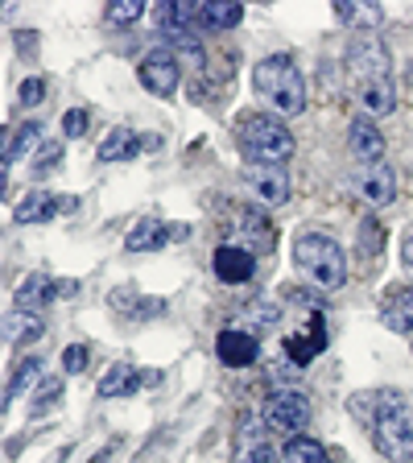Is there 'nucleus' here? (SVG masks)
I'll return each instance as SVG.
<instances>
[{"instance_id": "14", "label": "nucleus", "mask_w": 413, "mask_h": 463, "mask_svg": "<svg viewBox=\"0 0 413 463\" xmlns=\"http://www.w3.org/2000/svg\"><path fill=\"white\" fill-rule=\"evenodd\" d=\"M380 318L385 327L397 331V335H409L413 331V286H393L380 302Z\"/></svg>"}, {"instance_id": "20", "label": "nucleus", "mask_w": 413, "mask_h": 463, "mask_svg": "<svg viewBox=\"0 0 413 463\" xmlns=\"http://www.w3.org/2000/svg\"><path fill=\"white\" fill-rule=\"evenodd\" d=\"M141 149H145V141L133 128H116V133H108L104 145H99V162H133Z\"/></svg>"}, {"instance_id": "4", "label": "nucleus", "mask_w": 413, "mask_h": 463, "mask_svg": "<svg viewBox=\"0 0 413 463\" xmlns=\"http://www.w3.org/2000/svg\"><path fill=\"white\" fill-rule=\"evenodd\" d=\"M294 265L323 289H339L347 281V252L331 241L327 232H302L294 241Z\"/></svg>"}, {"instance_id": "30", "label": "nucleus", "mask_w": 413, "mask_h": 463, "mask_svg": "<svg viewBox=\"0 0 413 463\" xmlns=\"http://www.w3.org/2000/svg\"><path fill=\"white\" fill-rule=\"evenodd\" d=\"M83 128H87V112H83V108H75V112L62 116V133H67V137H83Z\"/></svg>"}, {"instance_id": "12", "label": "nucleus", "mask_w": 413, "mask_h": 463, "mask_svg": "<svg viewBox=\"0 0 413 463\" xmlns=\"http://www.w3.org/2000/svg\"><path fill=\"white\" fill-rule=\"evenodd\" d=\"M211 269H215V278H220V281H228V286H240V281H249L252 273H257V260H252V249L223 244V249H215Z\"/></svg>"}, {"instance_id": "19", "label": "nucleus", "mask_w": 413, "mask_h": 463, "mask_svg": "<svg viewBox=\"0 0 413 463\" xmlns=\"http://www.w3.org/2000/svg\"><path fill=\"white\" fill-rule=\"evenodd\" d=\"M42 331H46V323H42V315H33V310H13V315L5 318V339L17 347L38 344Z\"/></svg>"}, {"instance_id": "16", "label": "nucleus", "mask_w": 413, "mask_h": 463, "mask_svg": "<svg viewBox=\"0 0 413 463\" xmlns=\"http://www.w3.org/2000/svg\"><path fill=\"white\" fill-rule=\"evenodd\" d=\"M145 381H157L154 373H136L133 364H112L99 381V397H133Z\"/></svg>"}, {"instance_id": "29", "label": "nucleus", "mask_w": 413, "mask_h": 463, "mask_svg": "<svg viewBox=\"0 0 413 463\" xmlns=\"http://www.w3.org/2000/svg\"><path fill=\"white\" fill-rule=\"evenodd\" d=\"M62 368H67V373H83V368H87V347L70 344L67 352H62Z\"/></svg>"}, {"instance_id": "15", "label": "nucleus", "mask_w": 413, "mask_h": 463, "mask_svg": "<svg viewBox=\"0 0 413 463\" xmlns=\"http://www.w3.org/2000/svg\"><path fill=\"white\" fill-rule=\"evenodd\" d=\"M215 352H220V360L228 368H244L257 360V335L244 327H228L220 335V344H215Z\"/></svg>"}, {"instance_id": "33", "label": "nucleus", "mask_w": 413, "mask_h": 463, "mask_svg": "<svg viewBox=\"0 0 413 463\" xmlns=\"http://www.w3.org/2000/svg\"><path fill=\"white\" fill-rule=\"evenodd\" d=\"M62 157V149L58 145H50V149H42V157H38V170H50V162H58Z\"/></svg>"}, {"instance_id": "7", "label": "nucleus", "mask_w": 413, "mask_h": 463, "mask_svg": "<svg viewBox=\"0 0 413 463\" xmlns=\"http://www.w3.org/2000/svg\"><path fill=\"white\" fill-rule=\"evenodd\" d=\"M136 75H141V83L154 91V96L170 99L174 91H178V54H174L170 46H154L149 54L141 58V67H136Z\"/></svg>"}, {"instance_id": "2", "label": "nucleus", "mask_w": 413, "mask_h": 463, "mask_svg": "<svg viewBox=\"0 0 413 463\" xmlns=\"http://www.w3.org/2000/svg\"><path fill=\"white\" fill-rule=\"evenodd\" d=\"M252 87H257V96L281 116H298L302 108H306V83H302V71L294 67L289 54H269L265 62H257Z\"/></svg>"}, {"instance_id": "9", "label": "nucleus", "mask_w": 413, "mask_h": 463, "mask_svg": "<svg viewBox=\"0 0 413 463\" xmlns=\"http://www.w3.org/2000/svg\"><path fill=\"white\" fill-rule=\"evenodd\" d=\"M352 183H356L360 199H368L372 207H385V203L397 199V178H393V170H389L385 162H364V165H356Z\"/></svg>"}, {"instance_id": "8", "label": "nucleus", "mask_w": 413, "mask_h": 463, "mask_svg": "<svg viewBox=\"0 0 413 463\" xmlns=\"http://www.w3.org/2000/svg\"><path fill=\"white\" fill-rule=\"evenodd\" d=\"M244 183L257 194L265 207H281L289 203V174L286 165H269V162H244Z\"/></svg>"}, {"instance_id": "10", "label": "nucleus", "mask_w": 413, "mask_h": 463, "mask_svg": "<svg viewBox=\"0 0 413 463\" xmlns=\"http://www.w3.org/2000/svg\"><path fill=\"white\" fill-rule=\"evenodd\" d=\"M191 236V228L186 223H162V220H141L133 232H128V252H154V249H165V244H178Z\"/></svg>"}, {"instance_id": "34", "label": "nucleus", "mask_w": 413, "mask_h": 463, "mask_svg": "<svg viewBox=\"0 0 413 463\" xmlns=\"http://www.w3.org/2000/svg\"><path fill=\"white\" fill-rule=\"evenodd\" d=\"M401 260H405V269L413 273V236H405V244H401Z\"/></svg>"}, {"instance_id": "18", "label": "nucleus", "mask_w": 413, "mask_h": 463, "mask_svg": "<svg viewBox=\"0 0 413 463\" xmlns=\"http://www.w3.org/2000/svg\"><path fill=\"white\" fill-rule=\"evenodd\" d=\"M54 294H58V286L46 278V273H29L13 298H17V310H33V315H38V307H46Z\"/></svg>"}, {"instance_id": "6", "label": "nucleus", "mask_w": 413, "mask_h": 463, "mask_svg": "<svg viewBox=\"0 0 413 463\" xmlns=\"http://www.w3.org/2000/svg\"><path fill=\"white\" fill-rule=\"evenodd\" d=\"M265 426H269L273 434H281V439H302V430L310 426V402L298 393V389H281V393L269 397V405H265Z\"/></svg>"}, {"instance_id": "23", "label": "nucleus", "mask_w": 413, "mask_h": 463, "mask_svg": "<svg viewBox=\"0 0 413 463\" xmlns=\"http://www.w3.org/2000/svg\"><path fill=\"white\" fill-rule=\"evenodd\" d=\"M244 236H249V244L257 252H269L273 249V223L265 220V212H257V207H249V212H244Z\"/></svg>"}, {"instance_id": "27", "label": "nucleus", "mask_w": 413, "mask_h": 463, "mask_svg": "<svg viewBox=\"0 0 413 463\" xmlns=\"http://www.w3.org/2000/svg\"><path fill=\"white\" fill-rule=\"evenodd\" d=\"M58 397H62V381H58V376L42 381V385H38V402H33V414H46V405H54Z\"/></svg>"}, {"instance_id": "21", "label": "nucleus", "mask_w": 413, "mask_h": 463, "mask_svg": "<svg viewBox=\"0 0 413 463\" xmlns=\"http://www.w3.org/2000/svg\"><path fill=\"white\" fill-rule=\"evenodd\" d=\"M306 331V335H289L286 339V352H289V360H294V364H306L310 356H318V352H323V347H327V335H323V323H310V327H302Z\"/></svg>"}, {"instance_id": "26", "label": "nucleus", "mask_w": 413, "mask_h": 463, "mask_svg": "<svg viewBox=\"0 0 413 463\" xmlns=\"http://www.w3.org/2000/svg\"><path fill=\"white\" fill-rule=\"evenodd\" d=\"M38 373H42V360H33V356H29V360H21V364H17V373H13V381H9V393H5V405H9L13 397H21V393H25V389H29V381H33V376H38Z\"/></svg>"}, {"instance_id": "3", "label": "nucleus", "mask_w": 413, "mask_h": 463, "mask_svg": "<svg viewBox=\"0 0 413 463\" xmlns=\"http://www.w3.org/2000/svg\"><path fill=\"white\" fill-rule=\"evenodd\" d=\"M236 145H240L244 162L286 165L294 154V133L269 112H244L236 120Z\"/></svg>"}, {"instance_id": "28", "label": "nucleus", "mask_w": 413, "mask_h": 463, "mask_svg": "<svg viewBox=\"0 0 413 463\" xmlns=\"http://www.w3.org/2000/svg\"><path fill=\"white\" fill-rule=\"evenodd\" d=\"M141 13H145L141 0H120V5L112 0V5H108V21H136Z\"/></svg>"}, {"instance_id": "13", "label": "nucleus", "mask_w": 413, "mask_h": 463, "mask_svg": "<svg viewBox=\"0 0 413 463\" xmlns=\"http://www.w3.org/2000/svg\"><path fill=\"white\" fill-rule=\"evenodd\" d=\"M67 207H75V203H70V194H46V191H33V194H25V199L17 203V212H13V220H17V223H46V220H54L58 212H67Z\"/></svg>"}, {"instance_id": "11", "label": "nucleus", "mask_w": 413, "mask_h": 463, "mask_svg": "<svg viewBox=\"0 0 413 463\" xmlns=\"http://www.w3.org/2000/svg\"><path fill=\"white\" fill-rule=\"evenodd\" d=\"M174 9H178V17L186 25H202V29H231L244 21L240 5H223V0H215V5H174Z\"/></svg>"}, {"instance_id": "5", "label": "nucleus", "mask_w": 413, "mask_h": 463, "mask_svg": "<svg viewBox=\"0 0 413 463\" xmlns=\"http://www.w3.org/2000/svg\"><path fill=\"white\" fill-rule=\"evenodd\" d=\"M372 443L376 451L393 463L413 459V405H405L397 393H380L372 418Z\"/></svg>"}, {"instance_id": "17", "label": "nucleus", "mask_w": 413, "mask_h": 463, "mask_svg": "<svg viewBox=\"0 0 413 463\" xmlns=\"http://www.w3.org/2000/svg\"><path fill=\"white\" fill-rule=\"evenodd\" d=\"M347 141H352V149H356L360 162H380V154H385V137H380V128H376L368 116L352 120V128H347Z\"/></svg>"}, {"instance_id": "24", "label": "nucleus", "mask_w": 413, "mask_h": 463, "mask_svg": "<svg viewBox=\"0 0 413 463\" xmlns=\"http://www.w3.org/2000/svg\"><path fill=\"white\" fill-rule=\"evenodd\" d=\"M38 133H42V125L38 120H29V125H21V128H13L9 137H5V170H9L13 162H17L21 154H25L29 145L38 141Z\"/></svg>"}, {"instance_id": "32", "label": "nucleus", "mask_w": 413, "mask_h": 463, "mask_svg": "<svg viewBox=\"0 0 413 463\" xmlns=\"http://www.w3.org/2000/svg\"><path fill=\"white\" fill-rule=\"evenodd\" d=\"M240 463H273V451L265 443H260V439H252L249 443V451L240 455Z\"/></svg>"}, {"instance_id": "1", "label": "nucleus", "mask_w": 413, "mask_h": 463, "mask_svg": "<svg viewBox=\"0 0 413 463\" xmlns=\"http://www.w3.org/2000/svg\"><path fill=\"white\" fill-rule=\"evenodd\" d=\"M347 79H352V96L360 99L364 112L376 116L393 112L397 91H393V75H389V50L380 46V38L360 33L347 46Z\"/></svg>"}, {"instance_id": "25", "label": "nucleus", "mask_w": 413, "mask_h": 463, "mask_svg": "<svg viewBox=\"0 0 413 463\" xmlns=\"http://www.w3.org/2000/svg\"><path fill=\"white\" fill-rule=\"evenodd\" d=\"M286 463H331V455H327V447L323 443H314V439H289L286 443Z\"/></svg>"}, {"instance_id": "22", "label": "nucleus", "mask_w": 413, "mask_h": 463, "mask_svg": "<svg viewBox=\"0 0 413 463\" xmlns=\"http://www.w3.org/2000/svg\"><path fill=\"white\" fill-rule=\"evenodd\" d=\"M335 13L347 25H356L360 33H372V29L385 21V13L376 9V5H356V0H335Z\"/></svg>"}, {"instance_id": "31", "label": "nucleus", "mask_w": 413, "mask_h": 463, "mask_svg": "<svg viewBox=\"0 0 413 463\" xmlns=\"http://www.w3.org/2000/svg\"><path fill=\"white\" fill-rule=\"evenodd\" d=\"M42 96H46V83H42V79H25V83H21V104H42Z\"/></svg>"}]
</instances>
